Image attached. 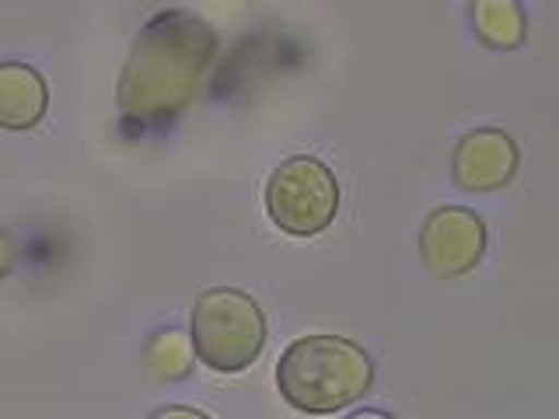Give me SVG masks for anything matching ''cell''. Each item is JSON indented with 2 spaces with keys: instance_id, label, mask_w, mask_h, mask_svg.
<instances>
[{
  "instance_id": "obj_1",
  "label": "cell",
  "mask_w": 559,
  "mask_h": 419,
  "mask_svg": "<svg viewBox=\"0 0 559 419\" xmlns=\"http://www.w3.org/2000/svg\"><path fill=\"white\" fill-rule=\"evenodd\" d=\"M217 57V32L186 11H162L140 28L119 77V116L136 130H162L197 98Z\"/></svg>"
},
{
  "instance_id": "obj_2",
  "label": "cell",
  "mask_w": 559,
  "mask_h": 419,
  "mask_svg": "<svg viewBox=\"0 0 559 419\" xmlns=\"http://www.w3.org/2000/svg\"><path fill=\"white\" fill-rule=\"evenodd\" d=\"M374 363L367 349L343 336L294 339L276 363V388L287 406L329 416L360 402L371 392Z\"/></svg>"
},
{
  "instance_id": "obj_3",
  "label": "cell",
  "mask_w": 559,
  "mask_h": 419,
  "mask_svg": "<svg viewBox=\"0 0 559 419\" xmlns=\"http://www.w3.org/2000/svg\"><path fill=\"white\" fill-rule=\"evenodd\" d=\"M189 336L206 367L221 374H238L252 367L266 346V319L245 290L217 287L200 294Z\"/></svg>"
},
{
  "instance_id": "obj_4",
  "label": "cell",
  "mask_w": 559,
  "mask_h": 419,
  "mask_svg": "<svg viewBox=\"0 0 559 419\" xmlns=\"http://www.w3.org/2000/svg\"><path fill=\"white\" fill-rule=\"evenodd\" d=\"M266 210L270 220L290 238H311L322 235L336 220L340 210V185L319 157L297 154L287 157L270 175L266 185Z\"/></svg>"
},
{
  "instance_id": "obj_5",
  "label": "cell",
  "mask_w": 559,
  "mask_h": 419,
  "mask_svg": "<svg viewBox=\"0 0 559 419\" xmlns=\"http://www.w3.org/2000/svg\"><path fill=\"white\" fill-rule=\"evenodd\" d=\"M419 255H424V266L433 276H465L486 255V224L468 206L433 210L424 220V231H419Z\"/></svg>"
},
{
  "instance_id": "obj_6",
  "label": "cell",
  "mask_w": 559,
  "mask_h": 419,
  "mask_svg": "<svg viewBox=\"0 0 559 419\" xmlns=\"http://www.w3.org/2000/svg\"><path fill=\"white\" fill-rule=\"evenodd\" d=\"M518 161L521 154L514 136L497 127H483L459 140L451 157V179L465 192H493L514 179Z\"/></svg>"
},
{
  "instance_id": "obj_7",
  "label": "cell",
  "mask_w": 559,
  "mask_h": 419,
  "mask_svg": "<svg viewBox=\"0 0 559 419\" xmlns=\"http://www.w3.org/2000/svg\"><path fill=\"white\" fill-rule=\"evenodd\" d=\"M49 109V87L28 63H0V130H32Z\"/></svg>"
},
{
  "instance_id": "obj_8",
  "label": "cell",
  "mask_w": 559,
  "mask_h": 419,
  "mask_svg": "<svg viewBox=\"0 0 559 419\" xmlns=\"http://www.w3.org/2000/svg\"><path fill=\"white\" fill-rule=\"evenodd\" d=\"M468 17L479 43L489 49H518L528 35V17H524L521 0H472Z\"/></svg>"
},
{
  "instance_id": "obj_9",
  "label": "cell",
  "mask_w": 559,
  "mask_h": 419,
  "mask_svg": "<svg viewBox=\"0 0 559 419\" xmlns=\"http://www.w3.org/2000/svg\"><path fill=\"white\" fill-rule=\"evenodd\" d=\"M192 360H197V346H192V336H186L182 328L157 332L144 354L147 371L165 381H182L192 371Z\"/></svg>"
},
{
  "instance_id": "obj_10",
  "label": "cell",
  "mask_w": 559,
  "mask_h": 419,
  "mask_svg": "<svg viewBox=\"0 0 559 419\" xmlns=\"http://www.w3.org/2000/svg\"><path fill=\"white\" fill-rule=\"evenodd\" d=\"M11 266H14V244H11L4 227H0V279L11 273Z\"/></svg>"
},
{
  "instance_id": "obj_11",
  "label": "cell",
  "mask_w": 559,
  "mask_h": 419,
  "mask_svg": "<svg viewBox=\"0 0 559 419\" xmlns=\"http://www.w3.org/2000/svg\"><path fill=\"white\" fill-rule=\"evenodd\" d=\"M210 4H217V8L235 11V8H241V4H245V0H210Z\"/></svg>"
}]
</instances>
